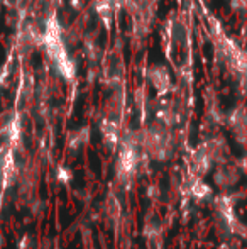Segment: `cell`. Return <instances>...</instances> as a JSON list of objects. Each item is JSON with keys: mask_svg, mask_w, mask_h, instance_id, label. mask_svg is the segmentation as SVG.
I'll return each instance as SVG.
<instances>
[{"mask_svg": "<svg viewBox=\"0 0 247 249\" xmlns=\"http://www.w3.org/2000/svg\"><path fill=\"white\" fill-rule=\"evenodd\" d=\"M239 178H241V173H239L235 164H220V166L217 168V171L214 173L215 185L220 188L234 187L239 181Z\"/></svg>", "mask_w": 247, "mask_h": 249, "instance_id": "cell-1", "label": "cell"}, {"mask_svg": "<svg viewBox=\"0 0 247 249\" xmlns=\"http://www.w3.org/2000/svg\"><path fill=\"white\" fill-rule=\"evenodd\" d=\"M102 131H103V138H105L107 146H109V148H115L117 142H119V132H117L115 124L110 121L103 122Z\"/></svg>", "mask_w": 247, "mask_h": 249, "instance_id": "cell-2", "label": "cell"}, {"mask_svg": "<svg viewBox=\"0 0 247 249\" xmlns=\"http://www.w3.org/2000/svg\"><path fill=\"white\" fill-rule=\"evenodd\" d=\"M191 195L198 200H207V198H210V195H212V188L208 187L205 181L197 180L193 183V187H191Z\"/></svg>", "mask_w": 247, "mask_h": 249, "instance_id": "cell-3", "label": "cell"}, {"mask_svg": "<svg viewBox=\"0 0 247 249\" xmlns=\"http://www.w3.org/2000/svg\"><path fill=\"white\" fill-rule=\"evenodd\" d=\"M144 234L148 237H156L159 234V224L156 220L148 219L146 220V226H144Z\"/></svg>", "mask_w": 247, "mask_h": 249, "instance_id": "cell-4", "label": "cell"}, {"mask_svg": "<svg viewBox=\"0 0 247 249\" xmlns=\"http://www.w3.org/2000/svg\"><path fill=\"white\" fill-rule=\"evenodd\" d=\"M107 210H109V215L112 219H117L120 213V207H119V202H117L115 197H110L109 202H107Z\"/></svg>", "mask_w": 247, "mask_h": 249, "instance_id": "cell-5", "label": "cell"}, {"mask_svg": "<svg viewBox=\"0 0 247 249\" xmlns=\"http://www.w3.org/2000/svg\"><path fill=\"white\" fill-rule=\"evenodd\" d=\"M56 178H58V181H61V183H68V181L73 178V173L68 170V168L60 166V168H58V171H56Z\"/></svg>", "mask_w": 247, "mask_h": 249, "instance_id": "cell-6", "label": "cell"}, {"mask_svg": "<svg viewBox=\"0 0 247 249\" xmlns=\"http://www.w3.org/2000/svg\"><path fill=\"white\" fill-rule=\"evenodd\" d=\"M19 249H31V239L29 237H24L19 244Z\"/></svg>", "mask_w": 247, "mask_h": 249, "instance_id": "cell-7", "label": "cell"}]
</instances>
